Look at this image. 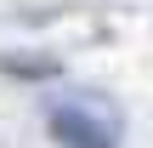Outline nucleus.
<instances>
[{
  "mask_svg": "<svg viewBox=\"0 0 153 148\" xmlns=\"http://www.w3.org/2000/svg\"><path fill=\"white\" fill-rule=\"evenodd\" d=\"M45 131L57 148H119V120L97 103H57L45 114Z\"/></svg>",
  "mask_w": 153,
  "mask_h": 148,
  "instance_id": "nucleus-1",
  "label": "nucleus"
}]
</instances>
